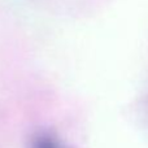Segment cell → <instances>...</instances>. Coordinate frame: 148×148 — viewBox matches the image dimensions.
<instances>
[{"mask_svg":"<svg viewBox=\"0 0 148 148\" xmlns=\"http://www.w3.org/2000/svg\"><path fill=\"white\" fill-rule=\"evenodd\" d=\"M31 148H62L60 142L49 133H39L34 138Z\"/></svg>","mask_w":148,"mask_h":148,"instance_id":"6da1fadb","label":"cell"}]
</instances>
